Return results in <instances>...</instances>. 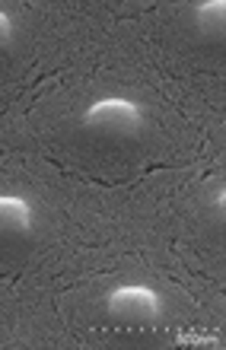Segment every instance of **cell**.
Masks as SVG:
<instances>
[{"instance_id": "cell-1", "label": "cell", "mask_w": 226, "mask_h": 350, "mask_svg": "<svg viewBox=\"0 0 226 350\" xmlns=\"http://www.w3.org/2000/svg\"><path fill=\"white\" fill-rule=\"evenodd\" d=\"M83 124L109 134H137L147 124V109L127 96H99L83 109Z\"/></svg>"}, {"instance_id": "cell-2", "label": "cell", "mask_w": 226, "mask_h": 350, "mask_svg": "<svg viewBox=\"0 0 226 350\" xmlns=\"http://www.w3.org/2000/svg\"><path fill=\"white\" fill-rule=\"evenodd\" d=\"M105 312L125 322H160L166 312V299L160 290L147 284H118L105 296Z\"/></svg>"}, {"instance_id": "cell-3", "label": "cell", "mask_w": 226, "mask_h": 350, "mask_svg": "<svg viewBox=\"0 0 226 350\" xmlns=\"http://www.w3.org/2000/svg\"><path fill=\"white\" fill-rule=\"evenodd\" d=\"M36 226V204L23 194H0V232L26 236Z\"/></svg>"}, {"instance_id": "cell-4", "label": "cell", "mask_w": 226, "mask_h": 350, "mask_svg": "<svg viewBox=\"0 0 226 350\" xmlns=\"http://www.w3.org/2000/svg\"><path fill=\"white\" fill-rule=\"evenodd\" d=\"M194 19H198L201 32H223L226 0H204V3H194Z\"/></svg>"}, {"instance_id": "cell-5", "label": "cell", "mask_w": 226, "mask_h": 350, "mask_svg": "<svg viewBox=\"0 0 226 350\" xmlns=\"http://www.w3.org/2000/svg\"><path fill=\"white\" fill-rule=\"evenodd\" d=\"M13 38H16V23L10 19V13L0 10V48H10Z\"/></svg>"}, {"instance_id": "cell-6", "label": "cell", "mask_w": 226, "mask_h": 350, "mask_svg": "<svg viewBox=\"0 0 226 350\" xmlns=\"http://www.w3.org/2000/svg\"><path fill=\"white\" fill-rule=\"evenodd\" d=\"M223 201H226V191H223V188H217V194H214V204H217L220 211H223Z\"/></svg>"}]
</instances>
